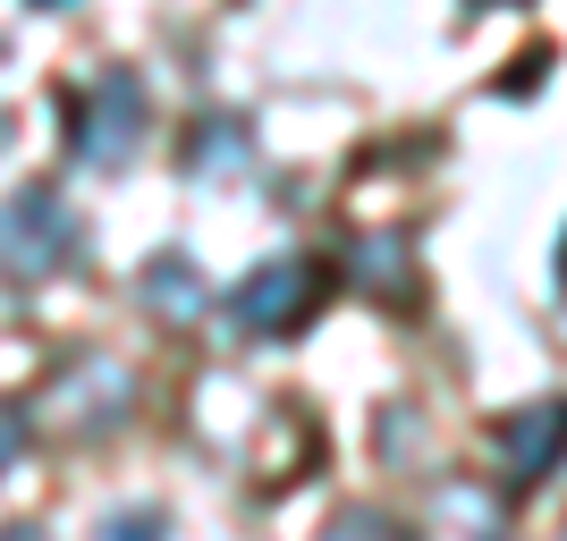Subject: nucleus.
<instances>
[{"mask_svg": "<svg viewBox=\"0 0 567 541\" xmlns=\"http://www.w3.org/2000/svg\"><path fill=\"white\" fill-rule=\"evenodd\" d=\"M18 457H25V415H18V406H0V474L18 466Z\"/></svg>", "mask_w": 567, "mask_h": 541, "instance_id": "obj_11", "label": "nucleus"}, {"mask_svg": "<svg viewBox=\"0 0 567 541\" xmlns=\"http://www.w3.org/2000/svg\"><path fill=\"white\" fill-rule=\"evenodd\" d=\"M559 296H567V246H559Z\"/></svg>", "mask_w": 567, "mask_h": 541, "instance_id": "obj_13", "label": "nucleus"}, {"mask_svg": "<svg viewBox=\"0 0 567 541\" xmlns=\"http://www.w3.org/2000/svg\"><path fill=\"white\" fill-rule=\"evenodd\" d=\"M322 541H406L399 524L381 517V508H348V517H331L322 524Z\"/></svg>", "mask_w": 567, "mask_h": 541, "instance_id": "obj_8", "label": "nucleus"}, {"mask_svg": "<svg viewBox=\"0 0 567 541\" xmlns=\"http://www.w3.org/2000/svg\"><path fill=\"white\" fill-rule=\"evenodd\" d=\"M483 9H517V0H483Z\"/></svg>", "mask_w": 567, "mask_h": 541, "instance_id": "obj_14", "label": "nucleus"}, {"mask_svg": "<svg viewBox=\"0 0 567 541\" xmlns=\"http://www.w3.org/2000/svg\"><path fill=\"white\" fill-rule=\"evenodd\" d=\"M162 508H118V517H102V541H162Z\"/></svg>", "mask_w": 567, "mask_h": 541, "instance_id": "obj_10", "label": "nucleus"}, {"mask_svg": "<svg viewBox=\"0 0 567 541\" xmlns=\"http://www.w3.org/2000/svg\"><path fill=\"white\" fill-rule=\"evenodd\" d=\"M322 296H331V271L306 262V254H280V262H262V271H246V288L229 296V322L246 339H297L322 313Z\"/></svg>", "mask_w": 567, "mask_h": 541, "instance_id": "obj_3", "label": "nucleus"}, {"mask_svg": "<svg viewBox=\"0 0 567 541\" xmlns=\"http://www.w3.org/2000/svg\"><path fill=\"white\" fill-rule=\"evenodd\" d=\"M246 162V144H237V127L220 118V127H204V144H187V169H237Z\"/></svg>", "mask_w": 567, "mask_h": 541, "instance_id": "obj_9", "label": "nucleus"}, {"mask_svg": "<svg viewBox=\"0 0 567 541\" xmlns=\"http://www.w3.org/2000/svg\"><path fill=\"white\" fill-rule=\"evenodd\" d=\"M0 541H43V533H34V524H9V533H0Z\"/></svg>", "mask_w": 567, "mask_h": 541, "instance_id": "obj_12", "label": "nucleus"}, {"mask_svg": "<svg viewBox=\"0 0 567 541\" xmlns=\"http://www.w3.org/2000/svg\"><path fill=\"white\" fill-rule=\"evenodd\" d=\"M0 144H9V118H0Z\"/></svg>", "mask_w": 567, "mask_h": 541, "instance_id": "obj_15", "label": "nucleus"}, {"mask_svg": "<svg viewBox=\"0 0 567 541\" xmlns=\"http://www.w3.org/2000/svg\"><path fill=\"white\" fill-rule=\"evenodd\" d=\"M76 254H85V229L60 187H18L0 204V271L9 280H60Z\"/></svg>", "mask_w": 567, "mask_h": 541, "instance_id": "obj_1", "label": "nucleus"}, {"mask_svg": "<svg viewBox=\"0 0 567 541\" xmlns=\"http://www.w3.org/2000/svg\"><path fill=\"white\" fill-rule=\"evenodd\" d=\"M51 398H60V424H69L76 440H102V431H118L136 415V381H127V364H111V355H76Z\"/></svg>", "mask_w": 567, "mask_h": 541, "instance_id": "obj_4", "label": "nucleus"}, {"mask_svg": "<svg viewBox=\"0 0 567 541\" xmlns=\"http://www.w3.org/2000/svg\"><path fill=\"white\" fill-rule=\"evenodd\" d=\"M136 296L162 313V322H178V330L204 313V280H195V262H187V254H153V262L136 271Z\"/></svg>", "mask_w": 567, "mask_h": 541, "instance_id": "obj_6", "label": "nucleus"}, {"mask_svg": "<svg viewBox=\"0 0 567 541\" xmlns=\"http://www.w3.org/2000/svg\"><path fill=\"white\" fill-rule=\"evenodd\" d=\"M355 280L373 288V296H415V254H406L399 237H364L355 246Z\"/></svg>", "mask_w": 567, "mask_h": 541, "instance_id": "obj_7", "label": "nucleus"}, {"mask_svg": "<svg viewBox=\"0 0 567 541\" xmlns=\"http://www.w3.org/2000/svg\"><path fill=\"white\" fill-rule=\"evenodd\" d=\"M144 144V85L127 69H102L94 85L69 94V153L85 169H127Z\"/></svg>", "mask_w": 567, "mask_h": 541, "instance_id": "obj_2", "label": "nucleus"}, {"mask_svg": "<svg viewBox=\"0 0 567 541\" xmlns=\"http://www.w3.org/2000/svg\"><path fill=\"white\" fill-rule=\"evenodd\" d=\"M559 457H567V398H534L499 424V466H508V482H550Z\"/></svg>", "mask_w": 567, "mask_h": 541, "instance_id": "obj_5", "label": "nucleus"}]
</instances>
